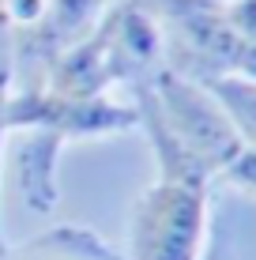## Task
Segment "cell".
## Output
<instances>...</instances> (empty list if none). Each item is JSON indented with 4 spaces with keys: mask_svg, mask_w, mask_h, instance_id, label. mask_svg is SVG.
<instances>
[{
    "mask_svg": "<svg viewBox=\"0 0 256 260\" xmlns=\"http://www.w3.org/2000/svg\"><path fill=\"white\" fill-rule=\"evenodd\" d=\"M166 34V64L189 79H256V46L230 26L223 0H139Z\"/></svg>",
    "mask_w": 256,
    "mask_h": 260,
    "instance_id": "6da1fadb",
    "label": "cell"
},
{
    "mask_svg": "<svg viewBox=\"0 0 256 260\" xmlns=\"http://www.w3.org/2000/svg\"><path fill=\"white\" fill-rule=\"evenodd\" d=\"M211 238V185L155 177L132 200L125 260H200Z\"/></svg>",
    "mask_w": 256,
    "mask_h": 260,
    "instance_id": "7a4b0ae2",
    "label": "cell"
},
{
    "mask_svg": "<svg viewBox=\"0 0 256 260\" xmlns=\"http://www.w3.org/2000/svg\"><path fill=\"white\" fill-rule=\"evenodd\" d=\"M151 94L158 102V113H162L166 128L173 132V140L211 177H218L241 155V147H245L241 132L234 128L230 113L223 110V102L204 83H196V79L181 76V72H173L166 64L151 79Z\"/></svg>",
    "mask_w": 256,
    "mask_h": 260,
    "instance_id": "3957f363",
    "label": "cell"
},
{
    "mask_svg": "<svg viewBox=\"0 0 256 260\" xmlns=\"http://www.w3.org/2000/svg\"><path fill=\"white\" fill-rule=\"evenodd\" d=\"M8 132L23 128H49L64 140H98L136 128V106L113 102L109 94L98 98H68L42 87H12L4 110Z\"/></svg>",
    "mask_w": 256,
    "mask_h": 260,
    "instance_id": "277c9868",
    "label": "cell"
},
{
    "mask_svg": "<svg viewBox=\"0 0 256 260\" xmlns=\"http://www.w3.org/2000/svg\"><path fill=\"white\" fill-rule=\"evenodd\" d=\"M105 38H109L113 79L128 91L139 83H151L158 68H166V34L158 19L139 0H117L102 12Z\"/></svg>",
    "mask_w": 256,
    "mask_h": 260,
    "instance_id": "5b68a950",
    "label": "cell"
},
{
    "mask_svg": "<svg viewBox=\"0 0 256 260\" xmlns=\"http://www.w3.org/2000/svg\"><path fill=\"white\" fill-rule=\"evenodd\" d=\"M113 79V60H109V38H105V23L98 19L83 38L68 42L64 49L53 57V64L46 72V87L68 98H98Z\"/></svg>",
    "mask_w": 256,
    "mask_h": 260,
    "instance_id": "8992f818",
    "label": "cell"
},
{
    "mask_svg": "<svg viewBox=\"0 0 256 260\" xmlns=\"http://www.w3.org/2000/svg\"><path fill=\"white\" fill-rule=\"evenodd\" d=\"M19 143H15L12 158H15V189H19L23 204L38 215H49L60 200V155H64L68 140L57 136L49 128H23L15 132Z\"/></svg>",
    "mask_w": 256,
    "mask_h": 260,
    "instance_id": "52a82bcc",
    "label": "cell"
},
{
    "mask_svg": "<svg viewBox=\"0 0 256 260\" xmlns=\"http://www.w3.org/2000/svg\"><path fill=\"white\" fill-rule=\"evenodd\" d=\"M0 260H125V253L113 249L98 230L60 222L46 234L23 241L19 249H8Z\"/></svg>",
    "mask_w": 256,
    "mask_h": 260,
    "instance_id": "ba28073f",
    "label": "cell"
},
{
    "mask_svg": "<svg viewBox=\"0 0 256 260\" xmlns=\"http://www.w3.org/2000/svg\"><path fill=\"white\" fill-rule=\"evenodd\" d=\"M105 8H109V0H49V15L42 23V30L57 49H64L68 42L83 38L102 19Z\"/></svg>",
    "mask_w": 256,
    "mask_h": 260,
    "instance_id": "9c48e42d",
    "label": "cell"
},
{
    "mask_svg": "<svg viewBox=\"0 0 256 260\" xmlns=\"http://www.w3.org/2000/svg\"><path fill=\"white\" fill-rule=\"evenodd\" d=\"M204 87L223 102V110L230 113V121H234V128L241 132V140L256 143V79L218 76V79H204Z\"/></svg>",
    "mask_w": 256,
    "mask_h": 260,
    "instance_id": "30bf717a",
    "label": "cell"
},
{
    "mask_svg": "<svg viewBox=\"0 0 256 260\" xmlns=\"http://www.w3.org/2000/svg\"><path fill=\"white\" fill-rule=\"evenodd\" d=\"M8 94H12V26L0 15V162H4V136H8V124H4ZM4 253H8V241H4V226H0V256Z\"/></svg>",
    "mask_w": 256,
    "mask_h": 260,
    "instance_id": "8fae6325",
    "label": "cell"
},
{
    "mask_svg": "<svg viewBox=\"0 0 256 260\" xmlns=\"http://www.w3.org/2000/svg\"><path fill=\"white\" fill-rule=\"evenodd\" d=\"M0 15L12 30H30V26L46 23L49 0H0Z\"/></svg>",
    "mask_w": 256,
    "mask_h": 260,
    "instance_id": "7c38bea8",
    "label": "cell"
},
{
    "mask_svg": "<svg viewBox=\"0 0 256 260\" xmlns=\"http://www.w3.org/2000/svg\"><path fill=\"white\" fill-rule=\"evenodd\" d=\"M223 177L230 185H237V189H245V192H256V143H245L241 155L223 170Z\"/></svg>",
    "mask_w": 256,
    "mask_h": 260,
    "instance_id": "4fadbf2b",
    "label": "cell"
},
{
    "mask_svg": "<svg viewBox=\"0 0 256 260\" xmlns=\"http://www.w3.org/2000/svg\"><path fill=\"white\" fill-rule=\"evenodd\" d=\"M223 12L234 30L256 46V0H223Z\"/></svg>",
    "mask_w": 256,
    "mask_h": 260,
    "instance_id": "5bb4252c",
    "label": "cell"
},
{
    "mask_svg": "<svg viewBox=\"0 0 256 260\" xmlns=\"http://www.w3.org/2000/svg\"><path fill=\"white\" fill-rule=\"evenodd\" d=\"M200 260H226V234L218 222H211V238H207V249Z\"/></svg>",
    "mask_w": 256,
    "mask_h": 260,
    "instance_id": "9a60e30c",
    "label": "cell"
}]
</instances>
